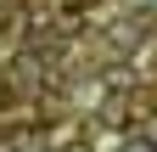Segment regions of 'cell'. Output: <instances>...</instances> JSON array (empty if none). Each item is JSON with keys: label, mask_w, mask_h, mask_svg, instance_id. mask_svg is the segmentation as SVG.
Listing matches in <instances>:
<instances>
[{"label": "cell", "mask_w": 157, "mask_h": 152, "mask_svg": "<svg viewBox=\"0 0 157 152\" xmlns=\"http://www.w3.org/2000/svg\"><path fill=\"white\" fill-rule=\"evenodd\" d=\"M140 135H146V141H151V146H157V113H151V118H146V124H140Z\"/></svg>", "instance_id": "6da1fadb"}, {"label": "cell", "mask_w": 157, "mask_h": 152, "mask_svg": "<svg viewBox=\"0 0 157 152\" xmlns=\"http://www.w3.org/2000/svg\"><path fill=\"white\" fill-rule=\"evenodd\" d=\"M124 152H157V146H151V141H146V135H135V141H129V146H124Z\"/></svg>", "instance_id": "7a4b0ae2"}]
</instances>
